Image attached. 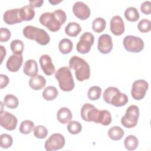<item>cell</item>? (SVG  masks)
Returning a JSON list of instances; mask_svg holds the SVG:
<instances>
[{
    "label": "cell",
    "mask_w": 151,
    "mask_h": 151,
    "mask_svg": "<svg viewBox=\"0 0 151 151\" xmlns=\"http://www.w3.org/2000/svg\"><path fill=\"white\" fill-rule=\"evenodd\" d=\"M111 116L110 113L106 110H100L97 123H100L103 126H107L111 123Z\"/></svg>",
    "instance_id": "d4e9b609"
},
{
    "label": "cell",
    "mask_w": 151,
    "mask_h": 151,
    "mask_svg": "<svg viewBox=\"0 0 151 151\" xmlns=\"http://www.w3.org/2000/svg\"><path fill=\"white\" fill-rule=\"evenodd\" d=\"M34 128V123L31 120H27L21 122L19 127V132L22 134H27L30 133Z\"/></svg>",
    "instance_id": "836d02e7"
},
{
    "label": "cell",
    "mask_w": 151,
    "mask_h": 151,
    "mask_svg": "<svg viewBox=\"0 0 151 151\" xmlns=\"http://www.w3.org/2000/svg\"><path fill=\"white\" fill-rule=\"evenodd\" d=\"M73 48V44L72 41L68 38H64L61 40L58 44V48L60 51L63 54L70 53Z\"/></svg>",
    "instance_id": "484cf974"
},
{
    "label": "cell",
    "mask_w": 151,
    "mask_h": 151,
    "mask_svg": "<svg viewBox=\"0 0 151 151\" xmlns=\"http://www.w3.org/2000/svg\"><path fill=\"white\" fill-rule=\"evenodd\" d=\"M58 94L57 89L54 86H48L42 92L43 98L48 101H51L55 99Z\"/></svg>",
    "instance_id": "4316f807"
},
{
    "label": "cell",
    "mask_w": 151,
    "mask_h": 151,
    "mask_svg": "<svg viewBox=\"0 0 151 151\" xmlns=\"http://www.w3.org/2000/svg\"><path fill=\"white\" fill-rule=\"evenodd\" d=\"M101 94V88L97 86L90 87L87 93L88 98L91 100H97L99 99Z\"/></svg>",
    "instance_id": "d6a6232c"
},
{
    "label": "cell",
    "mask_w": 151,
    "mask_h": 151,
    "mask_svg": "<svg viewBox=\"0 0 151 151\" xmlns=\"http://www.w3.org/2000/svg\"><path fill=\"white\" fill-rule=\"evenodd\" d=\"M100 110L90 103L84 104L81 109V116L83 120L97 123Z\"/></svg>",
    "instance_id": "30bf717a"
},
{
    "label": "cell",
    "mask_w": 151,
    "mask_h": 151,
    "mask_svg": "<svg viewBox=\"0 0 151 151\" xmlns=\"http://www.w3.org/2000/svg\"><path fill=\"white\" fill-rule=\"evenodd\" d=\"M67 19L65 12L57 9L52 12H44L40 17V23L51 32H57Z\"/></svg>",
    "instance_id": "6da1fadb"
},
{
    "label": "cell",
    "mask_w": 151,
    "mask_h": 151,
    "mask_svg": "<svg viewBox=\"0 0 151 151\" xmlns=\"http://www.w3.org/2000/svg\"><path fill=\"white\" fill-rule=\"evenodd\" d=\"M0 47H1V64H2V61H3V59H4V58L5 57L6 52V50H5V48L2 45H0Z\"/></svg>",
    "instance_id": "ee69618b"
},
{
    "label": "cell",
    "mask_w": 151,
    "mask_h": 151,
    "mask_svg": "<svg viewBox=\"0 0 151 151\" xmlns=\"http://www.w3.org/2000/svg\"><path fill=\"white\" fill-rule=\"evenodd\" d=\"M110 28L111 32L115 35H120L124 32V24L122 18L119 16H114L110 20Z\"/></svg>",
    "instance_id": "9a60e30c"
},
{
    "label": "cell",
    "mask_w": 151,
    "mask_h": 151,
    "mask_svg": "<svg viewBox=\"0 0 151 151\" xmlns=\"http://www.w3.org/2000/svg\"><path fill=\"white\" fill-rule=\"evenodd\" d=\"M12 142L13 139L11 135L4 133L0 136V146L1 147L8 149L12 146Z\"/></svg>",
    "instance_id": "8d00e7d4"
},
{
    "label": "cell",
    "mask_w": 151,
    "mask_h": 151,
    "mask_svg": "<svg viewBox=\"0 0 151 151\" xmlns=\"http://www.w3.org/2000/svg\"><path fill=\"white\" fill-rule=\"evenodd\" d=\"M34 8L30 5H25L19 9V15L22 21H29L32 20L35 16Z\"/></svg>",
    "instance_id": "44dd1931"
},
{
    "label": "cell",
    "mask_w": 151,
    "mask_h": 151,
    "mask_svg": "<svg viewBox=\"0 0 151 151\" xmlns=\"http://www.w3.org/2000/svg\"><path fill=\"white\" fill-rule=\"evenodd\" d=\"M106 22L104 19L101 17L96 18L93 21L92 29L93 31L97 33H100L103 32L106 28Z\"/></svg>",
    "instance_id": "f546056e"
},
{
    "label": "cell",
    "mask_w": 151,
    "mask_h": 151,
    "mask_svg": "<svg viewBox=\"0 0 151 151\" xmlns=\"http://www.w3.org/2000/svg\"><path fill=\"white\" fill-rule=\"evenodd\" d=\"M18 99L12 94H7L5 96L3 101V104L11 109L17 108L18 106Z\"/></svg>",
    "instance_id": "4dcf8cb0"
},
{
    "label": "cell",
    "mask_w": 151,
    "mask_h": 151,
    "mask_svg": "<svg viewBox=\"0 0 151 151\" xmlns=\"http://www.w3.org/2000/svg\"><path fill=\"white\" fill-rule=\"evenodd\" d=\"M23 62V57L21 55L13 54L11 55L6 63V66L7 69L11 72H17L18 71Z\"/></svg>",
    "instance_id": "e0dca14e"
},
{
    "label": "cell",
    "mask_w": 151,
    "mask_h": 151,
    "mask_svg": "<svg viewBox=\"0 0 151 151\" xmlns=\"http://www.w3.org/2000/svg\"><path fill=\"white\" fill-rule=\"evenodd\" d=\"M11 36V31L6 28H1L0 29V41H8Z\"/></svg>",
    "instance_id": "ab89813d"
},
{
    "label": "cell",
    "mask_w": 151,
    "mask_h": 151,
    "mask_svg": "<svg viewBox=\"0 0 151 151\" xmlns=\"http://www.w3.org/2000/svg\"><path fill=\"white\" fill-rule=\"evenodd\" d=\"M73 11L76 17L81 20L87 19L90 15L89 7L84 2L78 1L76 2L73 6Z\"/></svg>",
    "instance_id": "4fadbf2b"
},
{
    "label": "cell",
    "mask_w": 151,
    "mask_h": 151,
    "mask_svg": "<svg viewBox=\"0 0 151 151\" xmlns=\"http://www.w3.org/2000/svg\"><path fill=\"white\" fill-rule=\"evenodd\" d=\"M29 85L34 90H39L46 85V80L41 75H37L31 77L29 80Z\"/></svg>",
    "instance_id": "d6986e66"
},
{
    "label": "cell",
    "mask_w": 151,
    "mask_h": 151,
    "mask_svg": "<svg viewBox=\"0 0 151 151\" xmlns=\"http://www.w3.org/2000/svg\"><path fill=\"white\" fill-rule=\"evenodd\" d=\"M140 10L145 15H149L151 13V2L149 1L143 2L140 5Z\"/></svg>",
    "instance_id": "60d3db41"
},
{
    "label": "cell",
    "mask_w": 151,
    "mask_h": 151,
    "mask_svg": "<svg viewBox=\"0 0 151 151\" xmlns=\"http://www.w3.org/2000/svg\"><path fill=\"white\" fill-rule=\"evenodd\" d=\"M3 19L4 22L8 25H14L22 21L19 15V9H11L5 12Z\"/></svg>",
    "instance_id": "5bb4252c"
},
{
    "label": "cell",
    "mask_w": 151,
    "mask_h": 151,
    "mask_svg": "<svg viewBox=\"0 0 151 151\" xmlns=\"http://www.w3.org/2000/svg\"><path fill=\"white\" fill-rule=\"evenodd\" d=\"M40 63L41 69L46 75L51 76L54 73L55 67L50 55L47 54L41 55L40 58Z\"/></svg>",
    "instance_id": "2e32d148"
},
{
    "label": "cell",
    "mask_w": 151,
    "mask_h": 151,
    "mask_svg": "<svg viewBox=\"0 0 151 151\" xmlns=\"http://www.w3.org/2000/svg\"><path fill=\"white\" fill-rule=\"evenodd\" d=\"M69 67L75 70L76 77L77 80L83 81L90 78V68L84 59L76 55L73 56L70 59Z\"/></svg>",
    "instance_id": "7a4b0ae2"
},
{
    "label": "cell",
    "mask_w": 151,
    "mask_h": 151,
    "mask_svg": "<svg viewBox=\"0 0 151 151\" xmlns=\"http://www.w3.org/2000/svg\"><path fill=\"white\" fill-rule=\"evenodd\" d=\"M94 37L93 35L88 32H86L81 35L79 41L77 44V51L82 54L88 53L94 44Z\"/></svg>",
    "instance_id": "52a82bcc"
},
{
    "label": "cell",
    "mask_w": 151,
    "mask_h": 151,
    "mask_svg": "<svg viewBox=\"0 0 151 151\" xmlns=\"http://www.w3.org/2000/svg\"><path fill=\"white\" fill-rule=\"evenodd\" d=\"M127 102L128 97L126 94L119 91L113 96L110 104L115 107H122L126 105Z\"/></svg>",
    "instance_id": "7402d4cb"
},
{
    "label": "cell",
    "mask_w": 151,
    "mask_h": 151,
    "mask_svg": "<svg viewBox=\"0 0 151 151\" xmlns=\"http://www.w3.org/2000/svg\"><path fill=\"white\" fill-rule=\"evenodd\" d=\"M139 145V140L137 138L133 135H129L127 136L124 140V145L128 150H135Z\"/></svg>",
    "instance_id": "f1b7e54d"
},
{
    "label": "cell",
    "mask_w": 151,
    "mask_h": 151,
    "mask_svg": "<svg viewBox=\"0 0 151 151\" xmlns=\"http://www.w3.org/2000/svg\"><path fill=\"white\" fill-rule=\"evenodd\" d=\"M124 17L127 21L130 22H135L139 19L140 15L136 8L130 6L125 10Z\"/></svg>",
    "instance_id": "83f0119b"
},
{
    "label": "cell",
    "mask_w": 151,
    "mask_h": 151,
    "mask_svg": "<svg viewBox=\"0 0 151 151\" xmlns=\"http://www.w3.org/2000/svg\"><path fill=\"white\" fill-rule=\"evenodd\" d=\"M48 134L47 128L42 125H38L34 128V135L38 139H45Z\"/></svg>",
    "instance_id": "74e56055"
},
{
    "label": "cell",
    "mask_w": 151,
    "mask_h": 151,
    "mask_svg": "<svg viewBox=\"0 0 151 151\" xmlns=\"http://www.w3.org/2000/svg\"><path fill=\"white\" fill-rule=\"evenodd\" d=\"M81 31V28L80 25L74 22H71L68 24V25L65 28V34L72 37H75L77 36L79 33Z\"/></svg>",
    "instance_id": "603a6c76"
},
{
    "label": "cell",
    "mask_w": 151,
    "mask_h": 151,
    "mask_svg": "<svg viewBox=\"0 0 151 151\" xmlns=\"http://www.w3.org/2000/svg\"><path fill=\"white\" fill-rule=\"evenodd\" d=\"M23 71L25 75L31 77L37 76L38 71L37 62L31 59L27 60L24 65Z\"/></svg>",
    "instance_id": "ac0fdd59"
},
{
    "label": "cell",
    "mask_w": 151,
    "mask_h": 151,
    "mask_svg": "<svg viewBox=\"0 0 151 151\" xmlns=\"http://www.w3.org/2000/svg\"><path fill=\"white\" fill-rule=\"evenodd\" d=\"M120 91V90L114 87H107L105 91H104V93L103 94V97L104 100L108 104H110L111 100L113 97V96L117 93V92Z\"/></svg>",
    "instance_id": "e575fe53"
},
{
    "label": "cell",
    "mask_w": 151,
    "mask_h": 151,
    "mask_svg": "<svg viewBox=\"0 0 151 151\" xmlns=\"http://www.w3.org/2000/svg\"><path fill=\"white\" fill-rule=\"evenodd\" d=\"M9 83V78L7 76L4 74H0V86L2 89L7 86Z\"/></svg>",
    "instance_id": "b9f144b4"
},
{
    "label": "cell",
    "mask_w": 151,
    "mask_h": 151,
    "mask_svg": "<svg viewBox=\"0 0 151 151\" xmlns=\"http://www.w3.org/2000/svg\"><path fill=\"white\" fill-rule=\"evenodd\" d=\"M51 4H52V5H56L57 4H58V3H60V2H61V1H49Z\"/></svg>",
    "instance_id": "f6af8a7d"
},
{
    "label": "cell",
    "mask_w": 151,
    "mask_h": 151,
    "mask_svg": "<svg viewBox=\"0 0 151 151\" xmlns=\"http://www.w3.org/2000/svg\"><path fill=\"white\" fill-rule=\"evenodd\" d=\"M72 113L71 110L67 107L60 109L57 112V117L58 120L62 124H66L72 119Z\"/></svg>",
    "instance_id": "ffe728a7"
},
{
    "label": "cell",
    "mask_w": 151,
    "mask_h": 151,
    "mask_svg": "<svg viewBox=\"0 0 151 151\" xmlns=\"http://www.w3.org/2000/svg\"><path fill=\"white\" fill-rule=\"evenodd\" d=\"M65 145V138L60 133H54L45 141V149L47 151H52L62 149Z\"/></svg>",
    "instance_id": "ba28073f"
},
{
    "label": "cell",
    "mask_w": 151,
    "mask_h": 151,
    "mask_svg": "<svg viewBox=\"0 0 151 151\" xmlns=\"http://www.w3.org/2000/svg\"><path fill=\"white\" fill-rule=\"evenodd\" d=\"M109 137L113 140H119L124 136V133L123 130L119 126H113L108 131Z\"/></svg>",
    "instance_id": "cb8c5ba5"
},
{
    "label": "cell",
    "mask_w": 151,
    "mask_h": 151,
    "mask_svg": "<svg viewBox=\"0 0 151 151\" xmlns=\"http://www.w3.org/2000/svg\"><path fill=\"white\" fill-rule=\"evenodd\" d=\"M124 48L129 52H139L144 48L143 41L139 37L133 35H127L123 41Z\"/></svg>",
    "instance_id": "8992f818"
},
{
    "label": "cell",
    "mask_w": 151,
    "mask_h": 151,
    "mask_svg": "<svg viewBox=\"0 0 151 151\" xmlns=\"http://www.w3.org/2000/svg\"><path fill=\"white\" fill-rule=\"evenodd\" d=\"M137 28L141 32L146 33L151 29V23L149 19H143L139 21L137 25Z\"/></svg>",
    "instance_id": "f35d334b"
},
{
    "label": "cell",
    "mask_w": 151,
    "mask_h": 151,
    "mask_svg": "<svg viewBox=\"0 0 151 151\" xmlns=\"http://www.w3.org/2000/svg\"><path fill=\"white\" fill-rule=\"evenodd\" d=\"M44 3L43 0L40 1H30L29 5L32 8H38L42 6Z\"/></svg>",
    "instance_id": "7bdbcfd3"
},
{
    "label": "cell",
    "mask_w": 151,
    "mask_h": 151,
    "mask_svg": "<svg viewBox=\"0 0 151 151\" xmlns=\"http://www.w3.org/2000/svg\"><path fill=\"white\" fill-rule=\"evenodd\" d=\"M139 113V109L137 106H130L127 109L125 115L122 117V124L129 129L135 127L137 124Z\"/></svg>",
    "instance_id": "5b68a950"
},
{
    "label": "cell",
    "mask_w": 151,
    "mask_h": 151,
    "mask_svg": "<svg viewBox=\"0 0 151 151\" xmlns=\"http://www.w3.org/2000/svg\"><path fill=\"white\" fill-rule=\"evenodd\" d=\"M55 77L58 80L60 88L64 91H70L74 88V81L70 68L60 67L55 73Z\"/></svg>",
    "instance_id": "277c9868"
},
{
    "label": "cell",
    "mask_w": 151,
    "mask_h": 151,
    "mask_svg": "<svg viewBox=\"0 0 151 151\" xmlns=\"http://www.w3.org/2000/svg\"><path fill=\"white\" fill-rule=\"evenodd\" d=\"M68 132L72 134H77L82 130V126L77 121H70L67 125Z\"/></svg>",
    "instance_id": "d590c367"
},
{
    "label": "cell",
    "mask_w": 151,
    "mask_h": 151,
    "mask_svg": "<svg viewBox=\"0 0 151 151\" xmlns=\"http://www.w3.org/2000/svg\"><path fill=\"white\" fill-rule=\"evenodd\" d=\"M23 35L27 39L35 40L38 44L45 45L50 41L48 34L43 29H41L34 26H26L22 31Z\"/></svg>",
    "instance_id": "3957f363"
},
{
    "label": "cell",
    "mask_w": 151,
    "mask_h": 151,
    "mask_svg": "<svg viewBox=\"0 0 151 151\" xmlns=\"http://www.w3.org/2000/svg\"><path fill=\"white\" fill-rule=\"evenodd\" d=\"M10 48L14 54L21 55L24 51V44L21 40H15L11 42Z\"/></svg>",
    "instance_id": "1f68e13d"
},
{
    "label": "cell",
    "mask_w": 151,
    "mask_h": 151,
    "mask_svg": "<svg viewBox=\"0 0 151 151\" xmlns=\"http://www.w3.org/2000/svg\"><path fill=\"white\" fill-rule=\"evenodd\" d=\"M149 87L148 83L144 80H138L133 82L131 90L132 97L136 100H140L145 96Z\"/></svg>",
    "instance_id": "9c48e42d"
},
{
    "label": "cell",
    "mask_w": 151,
    "mask_h": 151,
    "mask_svg": "<svg viewBox=\"0 0 151 151\" xmlns=\"http://www.w3.org/2000/svg\"><path fill=\"white\" fill-rule=\"evenodd\" d=\"M0 118V124L2 127L8 130L15 129L17 125V119L14 115L8 111H1Z\"/></svg>",
    "instance_id": "8fae6325"
},
{
    "label": "cell",
    "mask_w": 151,
    "mask_h": 151,
    "mask_svg": "<svg viewBox=\"0 0 151 151\" xmlns=\"http://www.w3.org/2000/svg\"><path fill=\"white\" fill-rule=\"evenodd\" d=\"M97 48L102 54H109L113 48L111 37L106 34L100 35L98 39Z\"/></svg>",
    "instance_id": "7c38bea8"
}]
</instances>
